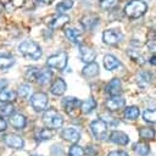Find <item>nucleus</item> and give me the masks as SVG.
Instances as JSON below:
<instances>
[{
    "instance_id": "1",
    "label": "nucleus",
    "mask_w": 156,
    "mask_h": 156,
    "mask_svg": "<svg viewBox=\"0 0 156 156\" xmlns=\"http://www.w3.org/2000/svg\"><path fill=\"white\" fill-rule=\"evenodd\" d=\"M18 51H20V54L23 57L29 58V60H33V61L39 60L41 57V55H43L41 48L35 41H32V40H24V41H22L18 45Z\"/></svg>"
},
{
    "instance_id": "2",
    "label": "nucleus",
    "mask_w": 156,
    "mask_h": 156,
    "mask_svg": "<svg viewBox=\"0 0 156 156\" xmlns=\"http://www.w3.org/2000/svg\"><path fill=\"white\" fill-rule=\"evenodd\" d=\"M146 11H147V5L143 0H130L124 7V15L132 20L144 16Z\"/></svg>"
},
{
    "instance_id": "3",
    "label": "nucleus",
    "mask_w": 156,
    "mask_h": 156,
    "mask_svg": "<svg viewBox=\"0 0 156 156\" xmlns=\"http://www.w3.org/2000/svg\"><path fill=\"white\" fill-rule=\"evenodd\" d=\"M43 122L48 128L57 129L63 124V117L55 108H49L44 112Z\"/></svg>"
},
{
    "instance_id": "4",
    "label": "nucleus",
    "mask_w": 156,
    "mask_h": 156,
    "mask_svg": "<svg viewBox=\"0 0 156 156\" xmlns=\"http://www.w3.org/2000/svg\"><path fill=\"white\" fill-rule=\"evenodd\" d=\"M90 130L95 139L105 140L107 138V124L104 119H94L90 123Z\"/></svg>"
},
{
    "instance_id": "5",
    "label": "nucleus",
    "mask_w": 156,
    "mask_h": 156,
    "mask_svg": "<svg viewBox=\"0 0 156 156\" xmlns=\"http://www.w3.org/2000/svg\"><path fill=\"white\" fill-rule=\"evenodd\" d=\"M67 61H68V55L65 51H60V52H56V54L49 56L46 60V65L52 68L63 69L67 66Z\"/></svg>"
},
{
    "instance_id": "6",
    "label": "nucleus",
    "mask_w": 156,
    "mask_h": 156,
    "mask_svg": "<svg viewBox=\"0 0 156 156\" xmlns=\"http://www.w3.org/2000/svg\"><path fill=\"white\" fill-rule=\"evenodd\" d=\"M80 100L73 98V96H68V98H65L62 100V105H63V108L65 111L72 116V117H77L79 111H80Z\"/></svg>"
},
{
    "instance_id": "7",
    "label": "nucleus",
    "mask_w": 156,
    "mask_h": 156,
    "mask_svg": "<svg viewBox=\"0 0 156 156\" xmlns=\"http://www.w3.org/2000/svg\"><path fill=\"white\" fill-rule=\"evenodd\" d=\"M30 105L32 107L34 108V111L37 112H41L46 108L48 106V95L43 91H38V93H34L32 96H30Z\"/></svg>"
},
{
    "instance_id": "8",
    "label": "nucleus",
    "mask_w": 156,
    "mask_h": 156,
    "mask_svg": "<svg viewBox=\"0 0 156 156\" xmlns=\"http://www.w3.org/2000/svg\"><path fill=\"white\" fill-rule=\"evenodd\" d=\"M123 39V34L118 29H106L102 33V40L107 45H117Z\"/></svg>"
},
{
    "instance_id": "9",
    "label": "nucleus",
    "mask_w": 156,
    "mask_h": 156,
    "mask_svg": "<svg viewBox=\"0 0 156 156\" xmlns=\"http://www.w3.org/2000/svg\"><path fill=\"white\" fill-rule=\"evenodd\" d=\"M99 22H100V18L95 13H88L80 18V24L85 30H93L99 24Z\"/></svg>"
},
{
    "instance_id": "10",
    "label": "nucleus",
    "mask_w": 156,
    "mask_h": 156,
    "mask_svg": "<svg viewBox=\"0 0 156 156\" xmlns=\"http://www.w3.org/2000/svg\"><path fill=\"white\" fill-rule=\"evenodd\" d=\"M2 140H4V143H5L9 147H12V149H22L23 145H24V140H23L20 135L12 134V133L6 134V135L2 138Z\"/></svg>"
},
{
    "instance_id": "11",
    "label": "nucleus",
    "mask_w": 156,
    "mask_h": 156,
    "mask_svg": "<svg viewBox=\"0 0 156 156\" xmlns=\"http://www.w3.org/2000/svg\"><path fill=\"white\" fill-rule=\"evenodd\" d=\"M79 55H80V60L83 62H85V63L93 62L95 60V57H96L95 50H93L90 46L84 45V44L79 45Z\"/></svg>"
},
{
    "instance_id": "12",
    "label": "nucleus",
    "mask_w": 156,
    "mask_h": 156,
    "mask_svg": "<svg viewBox=\"0 0 156 156\" xmlns=\"http://www.w3.org/2000/svg\"><path fill=\"white\" fill-rule=\"evenodd\" d=\"M105 91L110 95V96H116V95H121L122 93V83L118 78H113L111 79L106 87H105Z\"/></svg>"
},
{
    "instance_id": "13",
    "label": "nucleus",
    "mask_w": 156,
    "mask_h": 156,
    "mask_svg": "<svg viewBox=\"0 0 156 156\" xmlns=\"http://www.w3.org/2000/svg\"><path fill=\"white\" fill-rule=\"evenodd\" d=\"M126 105V100L119 96V95H116V96H111L110 99L106 100V107L108 111H118L121 110L123 106Z\"/></svg>"
},
{
    "instance_id": "14",
    "label": "nucleus",
    "mask_w": 156,
    "mask_h": 156,
    "mask_svg": "<svg viewBox=\"0 0 156 156\" xmlns=\"http://www.w3.org/2000/svg\"><path fill=\"white\" fill-rule=\"evenodd\" d=\"M68 22H69V16L63 15V13H58L57 16L52 17L50 20V22H48V24L51 29H58V28H62Z\"/></svg>"
},
{
    "instance_id": "15",
    "label": "nucleus",
    "mask_w": 156,
    "mask_h": 156,
    "mask_svg": "<svg viewBox=\"0 0 156 156\" xmlns=\"http://www.w3.org/2000/svg\"><path fill=\"white\" fill-rule=\"evenodd\" d=\"M61 138L63 140H66V141L76 144L80 139V133L77 129H74V128H65L61 132Z\"/></svg>"
},
{
    "instance_id": "16",
    "label": "nucleus",
    "mask_w": 156,
    "mask_h": 156,
    "mask_svg": "<svg viewBox=\"0 0 156 156\" xmlns=\"http://www.w3.org/2000/svg\"><path fill=\"white\" fill-rule=\"evenodd\" d=\"M110 140L117 145H127L129 143V136L122 130H112L110 134Z\"/></svg>"
},
{
    "instance_id": "17",
    "label": "nucleus",
    "mask_w": 156,
    "mask_h": 156,
    "mask_svg": "<svg viewBox=\"0 0 156 156\" xmlns=\"http://www.w3.org/2000/svg\"><path fill=\"white\" fill-rule=\"evenodd\" d=\"M66 89H67V84H66V82H65L62 78H57V79H55V80L52 82L51 87H50V91H51V94H54V95H56V96H61V95H63L65 91H66Z\"/></svg>"
},
{
    "instance_id": "18",
    "label": "nucleus",
    "mask_w": 156,
    "mask_h": 156,
    "mask_svg": "<svg viewBox=\"0 0 156 156\" xmlns=\"http://www.w3.org/2000/svg\"><path fill=\"white\" fill-rule=\"evenodd\" d=\"M99 71H100V67L96 62H89L87 63L83 69H82V74L85 77V78H94L96 76H99Z\"/></svg>"
},
{
    "instance_id": "19",
    "label": "nucleus",
    "mask_w": 156,
    "mask_h": 156,
    "mask_svg": "<svg viewBox=\"0 0 156 156\" xmlns=\"http://www.w3.org/2000/svg\"><path fill=\"white\" fill-rule=\"evenodd\" d=\"M10 124L16 129H23L27 124V119L22 113H12L10 116Z\"/></svg>"
},
{
    "instance_id": "20",
    "label": "nucleus",
    "mask_w": 156,
    "mask_h": 156,
    "mask_svg": "<svg viewBox=\"0 0 156 156\" xmlns=\"http://www.w3.org/2000/svg\"><path fill=\"white\" fill-rule=\"evenodd\" d=\"M121 65V62L118 61V58L111 54L105 55L104 56V66L107 71H113L116 68H118V66Z\"/></svg>"
},
{
    "instance_id": "21",
    "label": "nucleus",
    "mask_w": 156,
    "mask_h": 156,
    "mask_svg": "<svg viewBox=\"0 0 156 156\" xmlns=\"http://www.w3.org/2000/svg\"><path fill=\"white\" fill-rule=\"evenodd\" d=\"M151 79H152V76L150 72H146V71H141L138 73L136 76V83L140 88H146L150 83H151Z\"/></svg>"
},
{
    "instance_id": "22",
    "label": "nucleus",
    "mask_w": 156,
    "mask_h": 156,
    "mask_svg": "<svg viewBox=\"0 0 156 156\" xmlns=\"http://www.w3.org/2000/svg\"><path fill=\"white\" fill-rule=\"evenodd\" d=\"M139 115H140V110L138 106H128L124 108V112H123V117L127 121H135L138 119Z\"/></svg>"
},
{
    "instance_id": "23",
    "label": "nucleus",
    "mask_w": 156,
    "mask_h": 156,
    "mask_svg": "<svg viewBox=\"0 0 156 156\" xmlns=\"http://www.w3.org/2000/svg\"><path fill=\"white\" fill-rule=\"evenodd\" d=\"M65 35L73 44H79L80 43V33L76 28H66L65 29Z\"/></svg>"
},
{
    "instance_id": "24",
    "label": "nucleus",
    "mask_w": 156,
    "mask_h": 156,
    "mask_svg": "<svg viewBox=\"0 0 156 156\" xmlns=\"http://www.w3.org/2000/svg\"><path fill=\"white\" fill-rule=\"evenodd\" d=\"M51 78H52V72H51L50 69L44 68V69L39 71L38 77H37V82H38V84H40V85H45V84H48V83L51 80Z\"/></svg>"
},
{
    "instance_id": "25",
    "label": "nucleus",
    "mask_w": 156,
    "mask_h": 156,
    "mask_svg": "<svg viewBox=\"0 0 156 156\" xmlns=\"http://www.w3.org/2000/svg\"><path fill=\"white\" fill-rule=\"evenodd\" d=\"M95 107H96V101H95L91 96L80 102V111H82L83 113H85V115L90 113Z\"/></svg>"
},
{
    "instance_id": "26",
    "label": "nucleus",
    "mask_w": 156,
    "mask_h": 156,
    "mask_svg": "<svg viewBox=\"0 0 156 156\" xmlns=\"http://www.w3.org/2000/svg\"><path fill=\"white\" fill-rule=\"evenodd\" d=\"M15 65V58L6 54H0V69H9Z\"/></svg>"
},
{
    "instance_id": "27",
    "label": "nucleus",
    "mask_w": 156,
    "mask_h": 156,
    "mask_svg": "<svg viewBox=\"0 0 156 156\" xmlns=\"http://www.w3.org/2000/svg\"><path fill=\"white\" fill-rule=\"evenodd\" d=\"M52 135H54V133L49 128H41V129H38L35 132V139L37 140H40V141L49 140V139L52 138Z\"/></svg>"
},
{
    "instance_id": "28",
    "label": "nucleus",
    "mask_w": 156,
    "mask_h": 156,
    "mask_svg": "<svg viewBox=\"0 0 156 156\" xmlns=\"http://www.w3.org/2000/svg\"><path fill=\"white\" fill-rule=\"evenodd\" d=\"M135 154H138L139 156H147L149 152H150V146L144 143V141H139V143H135L134 146H133Z\"/></svg>"
},
{
    "instance_id": "29",
    "label": "nucleus",
    "mask_w": 156,
    "mask_h": 156,
    "mask_svg": "<svg viewBox=\"0 0 156 156\" xmlns=\"http://www.w3.org/2000/svg\"><path fill=\"white\" fill-rule=\"evenodd\" d=\"M17 98V93L13 90H1L0 91V101L1 102H12Z\"/></svg>"
},
{
    "instance_id": "30",
    "label": "nucleus",
    "mask_w": 156,
    "mask_h": 156,
    "mask_svg": "<svg viewBox=\"0 0 156 156\" xmlns=\"http://www.w3.org/2000/svg\"><path fill=\"white\" fill-rule=\"evenodd\" d=\"M156 132L150 127H141L139 129V136L144 140H152L155 138Z\"/></svg>"
},
{
    "instance_id": "31",
    "label": "nucleus",
    "mask_w": 156,
    "mask_h": 156,
    "mask_svg": "<svg viewBox=\"0 0 156 156\" xmlns=\"http://www.w3.org/2000/svg\"><path fill=\"white\" fill-rule=\"evenodd\" d=\"M38 73H39V69L34 66H29L26 68V72H24V78L28 82H34L37 80V77H38Z\"/></svg>"
},
{
    "instance_id": "32",
    "label": "nucleus",
    "mask_w": 156,
    "mask_h": 156,
    "mask_svg": "<svg viewBox=\"0 0 156 156\" xmlns=\"http://www.w3.org/2000/svg\"><path fill=\"white\" fill-rule=\"evenodd\" d=\"M127 54H128V56L133 60V61H135V62H138V63H140V65H144L145 63V60H144V56L138 51V50H134V49H129L128 51H127Z\"/></svg>"
},
{
    "instance_id": "33",
    "label": "nucleus",
    "mask_w": 156,
    "mask_h": 156,
    "mask_svg": "<svg viewBox=\"0 0 156 156\" xmlns=\"http://www.w3.org/2000/svg\"><path fill=\"white\" fill-rule=\"evenodd\" d=\"M72 6H73V0H62L61 2H58L56 5V11L58 13H63V12L68 11Z\"/></svg>"
},
{
    "instance_id": "34",
    "label": "nucleus",
    "mask_w": 156,
    "mask_h": 156,
    "mask_svg": "<svg viewBox=\"0 0 156 156\" xmlns=\"http://www.w3.org/2000/svg\"><path fill=\"white\" fill-rule=\"evenodd\" d=\"M13 111H15V107L11 102H5L0 106V115L1 116H9L10 117L13 113Z\"/></svg>"
},
{
    "instance_id": "35",
    "label": "nucleus",
    "mask_w": 156,
    "mask_h": 156,
    "mask_svg": "<svg viewBox=\"0 0 156 156\" xmlns=\"http://www.w3.org/2000/svg\"><path fill=\"white\" fill-rule=\"evenodd\" d=\"M30 93H32V87L29 84H22L20 88H18V95L22 98V99H28L30 96Z\"/></svg>"
},
{
    "instance_id": "36",
    "label": "nucleus",
    "mask_w": 156,
    "mask_h": 156,
    "mask_svg": "<svg viewBox=\"0 0 156 156\" xmlns=\"http://www.w3.org/2000/svg\"><path fill=\"white\" fill-rule=\"evenodd\" d=\"M143 118L147 123H156V110H145L143 112Z\"/></svg>"
},
{
    "instance_id": "37",
    "label": "nucleus",
    "mask_w": 156,
    "mask_h": 156,
    "mask_svg": "<svg viewBox=\"0 0 156 156\" xmlns=\"http://www.w3.org/2000/svg\"><path fill=\"white\" fill-rule=\"evenodd\" d=\"M68 156H84V149L77 144H73L68 150Z\"/></svg>"
},
{
    "instance_id": "38",
    "label": "nucleus",
    "mask_w": 156,
    "mask_h": 156,
    "mask_svg": "<svg viewBox=\"0 0 156 156\" xmlns=\"http://www.w3.org/2000/svg\"><path fill=\"white\" fill-rule=\"evenodd\" d=\"M117 1H118V0H101L100 7H101L102 10H110V9H112V7L117 4Z\"/></svg>"
},
{
    "instance_id": "39",
    "label": "nucleus",
    "mask_w": 156,
    "mask_h": 156,
    "mask_svg": "<svg viewBox=\"0 0 156 156\" xmlns=\"http://www.w3.org/2000/svg\"><path fill=\"white\" fill-rule=\"evenodd\" d=\"M84 154H88L89 156H96L98 154V147L94 145H88L87 149L84 150Z\"/></svg>"
},
{
    "instance_id": "40",
    "label": "nucleus",
    "mask_w": 156,
    "mask_h": 156,
    "mask_svg": "<svg viewBox=\"0 0 156 156\" xmlns=\"http://www.w3.org/2000/svg\"><path fill=\"white\" fill-rule=\"evenodd\" d=\"M107 156H129V154L126 152V151H122V150H116V151L108 152Z\"/></svg>"
},
{
    "instance_id": "41",
    "label": "nucleus",
    "mask_w": 156,
    "mask_h": 156,
    "mask_svg": "<svg viewBox=\"0 0 156 156\" xmlns=\"http://www.w3.org/2000/svg\"><path fill=\"white\" fill-rule=\"evenodd\" d=\"M147 38L150 39V41H156V29H150Z\"/></svg>"
},
{
    "instance_id": "42",
    "label": "nucleus",
    "mask_w": 156,
    "mask_h": 156,
    "mask_svg": "<svg viewBox=\"0 0 156 156\" xmlns=\"http://www.w3.org/2000/svg\"><path fill=\"white\" fill-rule=\"evenodd\" d=\"M147 48L150 49V51H156V41H150L149 44H147Z\"/></svg>"
},
{
    "instance_id": "43",
    "label": "nucleus",
    "mask_w": 156,
    "mask_h": 156,
    "mask_svg": "<svg viewBox=\"0 0 156 156\" xmlns=\"http://www.w3.org/2000/svg\"><path fill=\"white\" fill-rule=\"evenodd\" d=\"M7 84H9V82H7L6 79H0V91H1L2 89H5V88L7 87Z\"/></svg>"
},
{
    "instance_id": "44",
    "label": "nucleus",
    "mask_w": 156,
    "mask_h": 156,
    "mask_svg": "<svg viewBox=\"0 0 156 156\" xmlns=\"http://www.w3.org/2000/svg\"><path fill=\"white\" fill-rule=\"evenodd\" d=\"M6 129V122L4 118H0V132H4Z\"/></svg>"
},
{
    "instance_id": "45",
    "label": "nucleus",
    "mask_w": 156,
    "mask_h": 156,
    "mask_svg": "<svg viewBox=\"0 0 156 156\" xmlns=\"http://www.w3.org/2000/svg\"><path fill=\"white\" fill-rule=\"evenodd\" d=\"M149 62H150V63H151L152 66H156V55H152V56L150 57Z\"/></svg>"
},
{
    "instance_id": "46",
    "label": "nucleus",
    "mask_w": 156,
    "mask_h": 156,
    "mask_svg": "<svg viewBox=\"0 0 156 156\" xmlns=\"http://www.w3.org/2000/svg\"><path fill=\"white\" fill-rule=\"evenodd\" d=\"M5 7H6V10H7L9 12H11V10H13V6H12L11 1H10V2H7V4L5 5Z\"/></svg>"
},
{
    "instance_id": "47",
    "label": "nucleus",
    "mask_w": 156,
    "mask_h": 156,
    "mask_svg": "<svg viewBox=\"0 0 156 156\" xmlns=\"http://www.w3.org/2000/svg\"><path fill=\"white\" fill-rule=\"evenodd\" d=\"M38 1H40V2H43V4H51L54 0H38Z\"/></svg>"
},
{
    "instance_id": "48",
    "label": "nucleus",
    "mask_w": 156,
    "mask_h": 156,
    "mask_svg": "<svg viewBox=\"0 0 156 156\" xmlns=\"http://www.w3.org/2000/svg\"><path fill=\"white\" fill-rule=\"evenodd\" d=\"M2 9H4V5H2V4H1V2H0V11H1V10H2Z\"/></svg>"
},
{
    "instance_id": "49",
    "label": "nucleus",
    "mask_w": 156,
    "mask_h": 156,
    "mask_svg": "<svg viewBox=\"0 0 156 156\" xmlns=\"http://www.w3.org/2000/svg\"><path fill=\"white\" fill-rule=\"evenodd\" d=\"M32 156H39V155H32Z\"/></svg>"
}]
</instances>
